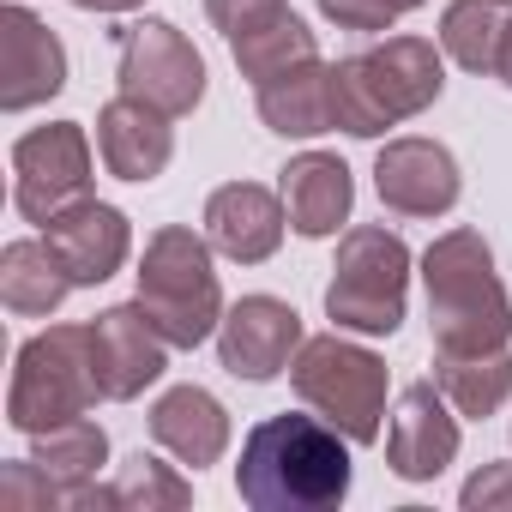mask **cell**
Instances as JSON below:
<instances>
[{"instance_id":"obj_18","label":"cell","mask_w":512,"mask_h":512,"mask_svg":"<svg viewBox=\"0 0 512 512\" xmlns=\"http://www.w3.org/2000/svg\"><path fill=\"white\" fill-rule=\"evenodd\" d=\"M97 151H103V169L115 181H157L175 157V127L163 109L121 91L97 109Z\"/></svg>"},{"instance_id":"obj_21","label":"cell","mask_w":512,"mask_h":512,"mask_svg":"<svg viewBox=\"0 0 512 512\" xmlns=\"http://www.w3.org/2000/svg\"><path fill=\"white\" fill-rule=\"evenodd\" d=\"M260 121L278 139H320L338 127V97H332V67L314 55L278 79L260 85Z\"/></svg>"},{"instance_id":"obj_30","label":"cell","mask_w":512,"mask_h":512,"mask_svg":"<svg viewBox=\"0 0 512 512\" xmlns=\"http://www.w3.org/2000/svg\"><path fill=\"white\" fill-rule=\"evenodd\" d=\"M67 7H79V13H133L145 0H67Z\"/></svg>"},{"instance_id":"obj_8","label":"cell","mask_w":512,"mask_h":512,"mask_svg":"<svg viewBox=\"0 0 512 512\" xmlns=\"http://www.w3.org/2000/svg\"><path fill=\"white\" fill-rule=\"evenodd\" d=\"M115 85L175 121L205 103V61L169 19H145L115 31Z\"/></svg>"},{"instance_id":"obj_19","label":"cell","mask_w":512,"mask_h":512,"mask_svg":"<svg viewBox=\"0 0 512 512\" xmlns=\"http://www.w3.org/2000/svg\"><path fill=\"white\" fill-rule=\"evenodd\" d=\"M278 193H284V205H290V229L308 235V241L338 235V223H350V205H356L350 163L332 157V151H302V157H290Z\"/></svg>"},{"instance_id":"obj_29","label":"cell","mask_w":512,"mask_h":512,"mask_svg":"<svg viewBox=\"0 0 512 512\" xmlns=\"http://www.w3.org/2000/svg\"><path fill=\"white\" fill-rule=\"evenodd\" d=\"M458 506H464V512H512V458L482 464V470L458 488Z\"/></svg>"},{"instance_id":"obj_24","label":"cell","mask_w":512,"mask_h":512,"mask_svg":"<svg viewBox=\"0 0 512 512\" xmlns=\"http://www.w3.org/2000/svg\"><path fill=\"white\" fill-rule=\"evenodd\" d=\"M506 25H512V0H452V7L440 13V49H446V61H458L464 73L494 79Z\"/></svg>"},{"instance_id":"obj_6","label":"cell","mask_w":512,"mask_h":512,"mask_svg":"<svg viewBox=\"0 0 512 512\" xmlns=\"http://www.w3.org/2000/svg\"><path fill=\"white\" fill-rule=\"evenodd\" d=\"M410 302V247L386 223H362L338 241L332 284H326V320L338 332L362 338H392L404 326Z\"/></svg>"},{"instance_id":"obj_11","label":"cell","mask_w":512,"mask_h":512,"mask_svg":"<svg viewBox=\"0 0 512 512\" xmlns=\"http://www.w3.org/2000/svg\"><path fill=\"white\" fill-rule=\"evenodd\" d=\"M302 344H308L302 314L278 296H241L235 308H223V326H217V362L235 380H253V386L290 374Z\"/></svg>"},{"instance_id":"obj_26","label":"cell","mask_w":512,"mask_h":512,"mask_svg":"<svg viewBox=\"0 0 512 512\" xmlns=\"http://www.w3.org/2000/svg\"><path fill=\"white\" fill-rule=\"evenodd\" d=\"M187 500H193V482L175 464H157L151 452H133L115 470V506L121 512H175Z\"/></svg>"},{"instance_id":"obj_14","label":"cell","mask_w":512,"mask_h":512,"mask_svg":"<svg viewBox=\"0 0 512 512\" xmlns=\"http://www.w3.org/2000/svg\"><path fill=\"white\" fill-rule=\"evenodd\" d=\"M458 458V410L446 404V392L434 380L404 386L392 422H386V464L404 482H434L446 464Z\"/></svg>"},{"instance_id":"obj_2","label":"cell","mask_w":512,"mask_h":512,"mask_svg":"<svg viewBox=\"0 0 512 512\" xmlns=\"http://www.w3.org/2000/svg\"><path fill=\"white\" fill-rule=\"evenodd\" d=\"M428 332L446 356H482L512 344V302L494 278V247L482 229H446L422 253Z\"/></svg>"},{"instance_id":"obj_31","label":"cell","mask_w":512,"mask_h":512,"mask_svg":"<svg viewBox=\"0 0 512 512\" xmlns=\"http://www.w3.org/2000/svg\"><path fill=\"white\" fill-rule=\"evenodd\" d=\"M494 79L512 91V25H506V43H500V67H494Z\"/></svg>"},{"instance_id":"obj_4","label":"cell","mask_w":512,"mask_h":512,"mask_svg":"<svg viewBox=\"0 0 512 512\" xmlns=\"http://www.w3.org/2000/svg\"><path fill=\"white\" fill-rule=\"evenodd\" d=\"M211 235L187 229V223H163L145 241L139 260V308L151 314V326L175 344V350H199L205 338H217L223 326V284L211 272Z\"/></svg>"},{"instance_id":"obj_27","label":"cell","mask_w":512,"mask_h":512,"mask_svg":"<svg viewBox=\"0 0 512 512\" xmlns=\"http://www.w3.org/2000/svg\"><path fill=\"white\" fill-rule=\"evenodd\" d=\"M49 506H67V488L37 458L0 470V512H49Z\"/></svg>"},{"instance_id":"obj_23","label":"cell","mask_w":512,"mask_h":512,"mask_svg":"<svg viewBox=\"0 0 512 512\" xmlns=\"http://www.w3.org/2000/svg\"><path fill=\"white\" fill-rule=\"evenodd\" d=\"M434 386L446 392V404L470 422L494 416L512 398V344L506 350H482V356H446L434 350Z\"/></svg>"},{"instance_id":"obj_1","label":"cell","mask_w":512,"mask_h":512,"mask_svg":"<svg viewBox=\"0 0 512 512\" xmlns=\"http://www.w3.org/2000/svg\"><path fill=\"white\" fill-rule=\"evenodd\" d=\"M350 446L326 416H266L241 440L235 494L253 512H332L350 494Z\"/></svg>"},{"instance_id":"obj_22","label":"cell","mask_w":512,"mask_h":512,"mask_svg":"<svg viewBox=\"0 0 512 512\" xmlns=\"http://www.w3.org/2000/svg\"><path fill=\"white\" fill-rule=\"evenodd\" d=\"M67 290H79L61 266V253L49 241H7L0 253V302H7L19 320H49Z\"/></svg>"},{"instance_id":"obj_15","label":"cell","mask_w":512,"mask_h":512,"mask_svg":"<svg viewBox=\"0 0 512 512\" xmlns=\"http://www.w3.org/2000/svg\"><path fill=\"white\" fill-rule=\"evenodd\" d=\"M61 85H67L61 37L31 7H7V13H0V109L25 115V109L49 103Z\"/></svg>"},{"instance_id":"obj_20","label":"cell","mask_w":512,"mask_h":512,"mask_svg":"<svg viewBox=\"0 0 512 512\" xmlns=\"http://www.w3.org/2000/svg\"><path fill=\"white\" fill-rule=\"evenodd\" d=\"M151 440L187 464V470H211L229 452V410L205 392V386H175L151 404Z\"/></svg>"},{"instance_id":"obj_7","label":"cell","mask_w":512,"mask_h":512,"mask_svg":"<svg viewBox=\"0 0 512 512\" xmlns=\"http://www.w3.org/2000/svg\"><path fill=\"white\" fill-rule=\"evenodd\" d=\"M290 386L296 398L326 416L338 434H350L356 446H374L386 434V392H392V374L374 350L326 332V338H308L290 362Z\"/></svg>"},{"instance_id":"obj_5","label":"cell","mask_w":512,"mask_h":512,"mask_svg":"<svg viewBox=\"0 0 512 512\" xmlns=\"http://www.w3.org/2000/svg\"><path fill=\"white\" fill-rule=\"evenodd\" d=\"M103 398L97 356H91V326H49L19 344L13 356V386H7V422L19 434H49L73 416H91Z\"/></svg>"},{"instance_id":"obj_10","label":"cell","mask_w":512,"mask_h":512,"mask_svg":"<svg viewBox=\"0 0 512 512\" xmlns=\"http://www.w3.org/2000/svg\"><path fill=\"white\" fill-rule=\"evenodd\" d=\"M205 13L223 31L241 79H253V91L320 55L314 31L290 13V0H205Z\"/></svg>"},{"instance_id":"obj_16","label":"cell","mask_w":512,"mask_h":512,"mask_svg":"<svg viewBox=\"0 0 512 512\" xmlns=\"http://www.w3.org/2000/svg\"><path fill=\"white\" fill-rule=\"evenodd\" d=\"M43 241L61 253V266L73 284H109L121 266H127V247H133V229H127V211L103 205L97 193L73 199L67 211H55L43 223Z\"/></svg>"},{"instance_id":"obj_17","label":"cell","mask_w":512,"mask_h":512,"mask_svg":"<svg viewBox=\"0 0 512 512\" xmlns=\"http://www.w3.org/2000/svg\"><path fill=\"white\" fill-rule=\"evenodd\" d=\"M284 229H290V205H284V193H272L260 181H229V187H217L205 199V235L235 266L272 260Z\"/></svg>"},{"instance_id":"obj_13","label":"cell","mask_w":512,"mask_h":512,"mask_svg":"<svg viewBox=\"0 0 512 512\" xmlns=\"http://www.w3.org/2000/svg\"><path fill=\"white\" fill-rule=\"evenodd\" d=\"M169 338L151 326V314L139 302H121V308H103L91 320V356H97V380H103V398L127 404L139 398L145 386L163 380L169 368Z\"/></svg>"},{"instance_id":"obj_25","label":"cell","mask_w":512,"mask_h":512,"mask_svg":"<svg viewBox=\"0 0 512 512\" xmlns=\"http://www.w3.org/2000/svg\"><path fill=\"white\" fill-rule=\"evenodd\" d=\"M31 458L67 488V506H73V494L91 488L97 470L109 464V434H103L91 416H73V422H61V428H49V434H31Z\"/></svg>"},{"instance_id":"obj_12","label":"cell","mask_w":512,"mask_h":512,"mask_svg":"<svg viewBox=\"0 0 512 512\" xmlns=\"http://www.w3.org/2000/svg\"><path fill=\"white\" fill-rule=\"evenodd\" d=\"M374 193L398 217H446L464 193V175L440 139H386L374 157Z\"/></svg>"},{"instance_id":"obj_9","label":"cell","mask_w":512,"mask_h":512,"mask_svg":"<svg viewBox=\"0 0 512 512\" xmlns=\"http://www.w3.org/2000/svg\"><path fill=\"white\" fill-rule=\"evenodd\" d=\"M85 193H91V139L79 121L31 127L13 145V205L25 223L43 229L55 211H67Z\"/></svg>"},{"instance_id":"obj_3","label":"cell","mask_w":512,"mask_h":512,"mask_svg":"<svg viewBox=\"0 0 512 512\" xmlns=\"http://www.w3.org/2000/svg\"><path fill=\"white\" fill-rule=\"evenodd\" d=\"M440 91H446V49H434L428 37H386L332 67L338 127L350 139H380L386 127L434 109Z\"/></svg>"},{"instance_id":"obj_28","label":"cell","mask_w":512,"mask_h":512,"mask_svg":"<svg viewBox=\"0 0 512 512\" xmlns=\"http://www.w3.org/2000/svg\"><path fill=\"white\" fill-rule=\"evenodd\" d=\"M416 7H422V0H320V13L338 31H392Z\"/></svg>"}]
</instances>
